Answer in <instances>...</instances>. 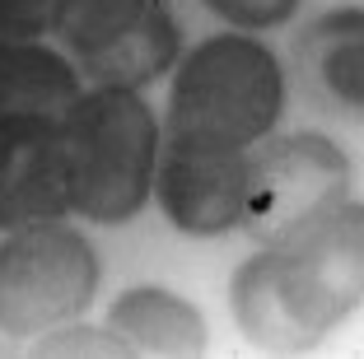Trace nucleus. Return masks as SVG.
<instances>
[{"label":"nucleus","instance_id":"9d476101","mask_svg":"<svg viewBox=\"0 0 364 359\" xmlns=\"http://www.w3.org/2000/svg\"><path fill=\"white\" fill-rule=\"evenodd\" d=\"M178 61V19H173L168 0H150V10L127 38H117L112 47H103L98 56H85V75L98 85L117 89H140L159 80L168 65Z\"/></svg>","mask_w":364,"mask_h":359},{"label":"nucleus","instance_id":"f03ea898","mask_svg":"<svg viewBox=\"0 0 364 359\" xmlns=\"http://www.w3.org/2000/svg\"><path fill=\"white\" fill-rule=\"evenodd\" d=\"M280 103H285V75L271 47L225 33L205 38L196 52L182 56L164 131H196L247 149L252 140L271 136Z\"/></svg>","mask_w":364,"mask_h":359},{"label":"nucleus","instance_id":"2eb2a0df","mask_svg":"<svg viewBox=\"0 0 364 359\" xmlns=\"http://www.w3.org/2000/svg\"><path fill=\"white\" fill-rule=\"evenodd\" d=\"M56 0H0V43H33L52 33Z\"/></svg>","mask_w":364,"mask_h":359},{"label":"nucleus","instance_id":"9b49d317","mask_svg":"<svg viewBox=\"0 0 364 359\" xmlns=\"http://www.w3.org/2000/svg\"><path fill=\"white\" fill-rule=\"evenodd\" d=\"M229 299H234V317H238V327L247 331V341H252V345L276 350V355H299V350H313V345H318L309 331H299L285 317L276 289H271L267 252H257L252 262L238 266L234 285H229Z\"/></svg>","mask_w":364,"mask_h":359},{"label":"nucleus","instance_id":"0eeeda50","mask_svg":"<svg viewBox=\"0 0 364 359\" xmlns=\"http://www.w3.org/2000/svg\"><path fill=\"white\" fill-rule=\"evenodd\" d=\"M70 215L65 140L56 117H0V229Z\"/></svg>","mask_w":364,"mask_h":359},{"label":"nucleus","instance_id":"7ed1b4c3","mask_svg":"<svg viewBox=\"0 0 364 359\" xmlns=\"http://www.w3.org/2000/svg\"><path fill=\"white\" fill-rule=\"evenodd\" d=\"M271 289H276L285 317L313 341L341 327L360 304L364 275V210L355 196H346L336 210L304 229L285 233L267 247Z\"/></svg>","mask_w":364,"mask_h":359},{"label":"nucleus","instance_id":"39448f33","mask_svg":"<svg viewBox=\"0 0 364 359\" xmlns=\"http://www.w3.org/2000/svg\"><path fill=\"white\" fill-rule=\"evenodd\" d=\"M350 196V164L346 154L318 131L276 136L247 154V187H243V224L262 247L276 238L322 220L327 210Z\"/></svg>","mask_w":364,"mask_h":359},{"label":"nucleus","instance_id":"4468645a","mask_svg":"<svg viewBox=\"0 0 364 359\" xmlns=\"http://www.w3.org/2000/svg\"><path fill=\"white\" fill-rule=\"evenodd\" d=\"M33 355H52V359H131L127 336H117L112 327H89V322H61V327H47V336L33 345Z\"/></svg>","mask_w":364,"mask_h":359},{"label":"nucleus","instance_id":"20e7f679","mask_svg":"<svg viewBox=\"0 0 364 359\" xmlns=\"http://www.w3.org/2000/svg\"><path fill=\"white\" fill-rule=\"evenodd\" d=\"M98 257L85 233L61 220L10 229L0 243V331L43 336L94 304Z\"/></svg>","mask_w":364,"mask_h":359},{"label":"nucleus","instance_id":"ddd939ff","mask_svg":"<svg viewBox=\"0 0 364 359\" xmlns=\"http://www.w3.org/2000/svg\"><path fill=\"white\" fill-rule=\"evenodd\" d=\"M150 10V0H56L52 33L85 61L127 38Z\"/></svg>","mask_w":364,"mask_h":359},{"label":"nucleus","instance_id":"6e6552de","mask_svg":"<svg viewBox=\"0 0 364 359\" xmlns=\"http://www.w3.org/2000/svg\"><path fill=\"white\" fill-rule=\"evenodd\" d=\"M107 327L131 341L136 355H201L205 350V322L187 299L168 289H127L107 308Z\"/></svg>","mask_w":364,"mask_h":359},{"label":"nucleus","instance_id":"423d86ee","mask_svg":"<svg viewBox=\"0 0 364 359\" xmlns=\"http://www.w3.org/2000/svg\"><path fill=\"white\" fill-rule=\"evenodd\" d=\"M243 187H247V149L196 131H164L154 154L159 205L182 233L215 238L243 224Z\"/></svg>","mask_w":364,"mask_h":359},{"label":"nucleus","instance_id":"dca6fc26","mask_svg":"<svg viewBox=\"0 0 364 359\" xmlns=\"http://www.w3.org/2000/svg\"><path fill=\"white\" fill-rule=\"evenodd\" d=\"M205 5L234 28H271L299 10V0H205Z\"/></svg>","mask_w":364,"mask_h":359},{"label":"nucleus","instance_id":"f8f14e48","mask_svg":"<svg viewBox=\"0 0 364 359\" xmlns=\"http://www.w3.org/2000/svg\"><path fill=\"white\" fill-rule=\"evenodd\" d=\"M299 61H318L322 80L350 112L364 103V43H360V10H336L318 19L299 38Z\"/></svg>","mask_w":364,"mask_h":359},{"label":"nucleus","instance_id":"f257e3e1","mask_svg":"<svg viewBox=\"0 0 364 359\" xmlns=\"http://www.w3.org/2000/svg\"><path fill=\"white\" fill-rule=\"evenodd\" d=\"M61 140L70 210L89 224H122L140 215L159 154V122L140 89H80L75 103L61 112Z\"/></svg>","mask_w":364,"mask_h":359},{"label":"nucleus","instance_id":"1a4fd4ad","mask_svg":"<svg viewBox=\"0 0 364 359\" xmlns=\"http://www.w3.org/2000/svg\"><path fill=\"white\" fill-rule=\"evenodd\" d=\"M80 94V70L38 43H0V117H56Z\"/></svg>","mask_w":364,"mask_h":359}]
</instances>
